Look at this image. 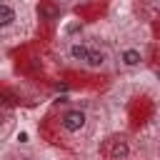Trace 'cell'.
<instances>
[{
  "instance_id": "obj_1",
  "label": "cell",
  "mask_w": 160,
  "mask_h": 160,
  "mask_svg": "<svg viewBox=\"0 0 160 160\" xmlns=\"http://www.w3.org/2000/svg\"><path fill=\"white\" fill-rule=\"evenodd\" d=\"M88 128V112L82 108H68L65 112H60V130L68 135H78Z\"/></svg>"
},
{
  "instance_id": "obj_2",
  "label": "cell",
  "mask_w": 160,
  "mask_h": 160,
  "mask_svg": "<svg viewBox=\"0 0 160 160\" xmlns=\"http://www.w3.org/2000/svg\"><path fill=\"white\" fill-rule=\"evenodd\" d=\"M142 62H145V55H142L140 48L128 45V48H122V50L118 52V65H120L122 70H135V68H140Z\"/></svg>"
},
{
  "instance_id": "obj_3",
  "label": "cell",
  "mask_w": 160,
  "mask_h": 160,
  "mask_svg": "<svg viewBox=\"0 0 160 160\" xmlns=\"http://www.w3.org/2000/svg\"><path fill=\"white\" fill-rule=\"evenodd\" d=\"M15 22H18V8L12 5V0H0V30L8 32Z\"/></svg>"
},
{
  "instance_id": "obj_4",
  "label": "cell",
  "mask_w": 160,
  "mask_h": 160,
  "mask_svg": "<svg viewBox=\"0 0 160 160\" xmlns=\"http://www.w3.org/2000/svg\"><path fill=\"white\" fill-rule=\"evenodd\" d=\"M90 50H92V45H88L85 40H72V42L68 45V58H70L72 62H80V65H85V60H88Z\"/></svg>"
},
{
  "instance_id": "obj_5",
  "label": "cell",
  "mask_w": 160,
  "mask_h": 160,
  "mask_svg": "<svg viewBox=\"0 0 160 160\" xmlns=\"http://www.w3.org/2000/svg\"><path fill=\"white\" fill-rule=\"evenodd\" d=\"M85 68H90V70H102V68H108V52L100 50V48H92L90 55H88V60H85Z\"/></svg>"
},
{
  "instance_id": "obj_6",
  "label": "cell",
  "mask_w": 160,
  "mask_h": 160,
  "mask_svg": "<svg viewBox=\"0 0 160 160\" xmlns=\"http://www.w3.org/2000/svg\"><path fill=\"white\" fill-rule=\"evenodd\" d=\"M12 140H15L18 148H25V145H30V132H28V130H18Z\"/></svg>"
},
{
  "instance_id": "obj_7",
  "label": "cell",
  "mask_w": 160,
  "mask_h": 160,
  "mask_svg": "<svg viewBox=\"0 0 160 160\" xmlns=\"http://www.w3.org/2000/svg\"><path fill=\"white\" fill-rule=\"evenodd\" d=\"M15 160H35V158H32V155H18Z\"/></svg>"
},
{
  "instance_id": "obj_8",
  "label": "cell",
  "mask_w": 160,
  "mask_h": 160,
  "mask_svg": "<svg viewBox=\"0 0 160 160\" xmlns=\"http://www.w3.org/2000/svg\"><path fill=\"white\" fill-rule=\"evenodd\" d=\"M60 2H65V5H75V2H80V0H60Z\"/></svg>"
},
{
  "instance_id": "obj_9",
  "label": "cell",
  "mask_w": 160,
  "mask_h": 160,
  "mask_svg": "<svg viewBox=\"0 0 160 160\" xmlns=\"http://www.w3.org/2000/svg\"><path fill=\"white\" fill-rule=\"evenodd\" d=\"M155 78H158V80H160V70H158V72H155Z\"/></svg>"
},
{
  "instance_id": "obj_10",
  "label": "cell",
  "mask_w": 160,
  "mask_h": 160,
  "mask_svg": "<svg viewBox=\"0 0 160 160\" xmlns=\"http://www.w3.org/2000/svg\"><path fill=\"white\" fill-rule=\"evenodd\" d=\"M28 2H32V0H28Z\"/></svg>"
}]
</instances>
